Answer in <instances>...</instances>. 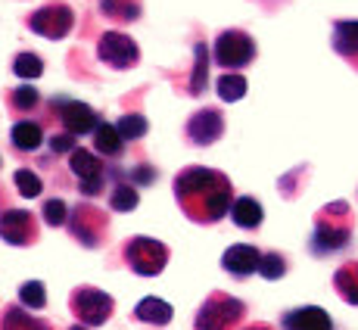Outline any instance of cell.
<instances>
[{"label": "cell", "mask_w": 358, "mask_h": 330, "mask_svg": "<svg viewBox=\"0 0 358 330\" xmlns=\"http://www.w3.org/2000/svg\"><path fill=\"white\" fill-rule=\"evenodd\" d=\"M75 29V13L69 3H44L29 16V31L47 41H63Z\"/></svg>", "instance_id": "cell-9"}, {"label": "cell", "mask_w": 358, "mask_h": 330, "mask_svg": "<svg viewBox=\"0 0 358 330\" xmlns=\"http://www.w3.org/2000/svg\"><path fill=\"white\" fill-rule=\"evenodd\" d=\"M196 72L190 75V94H203L206 87V75H209V66H206V44H196Z\"/></svg>", "instance_id": "cell-33"}, {"label": "cell", "mask_w": 358, "mask_h": 330, "mask_svg": "<svg viewBox=\"0 0 358 330\" xmlns=\"http://www.w3.org/2000/svg\"><path fill=\"white\" fill-rule=\"evenodd\" d=\"M69 168L78 178V190L85 196H100L103 187H106V165H103L100 153H91V150L75 147L69 153Z\"/></svg>", "instance_id": "cell-8"}, {"label": "cell", "mask_w": 358, "mask_h": 330, "mask_svg": "<svg viewBox=\"0 0 358 330\" xmlns=\"http://www.w3.org/2000/svg\"><path fill=\"white\" fill-rule=\"evenodd\" d=\"M6 103H10L13 113H31V109L41 106V94L34 91L31 85H22V87H16V91H10Z\"/></svg>", "instance_id": "cell-26"}, {"label": "cell", "mask_w": 358, "mask_h": 330, "mask_svg": "<svg viewBox=\"0 0 358 330\" xmlns=\"http://www.w3.org/2000/svg\"><path fill=\"white\" fill-rule=\"evenodd\" d=\"M284 330H334V321L324 308L318 306H302V308H293V312L284 315Z\"/></svg>", "instance_id": "cell-16"}, {"label": "cell", "mask_w": 358, "mask_h": 330, "mask_svg": "<svg viewBox=\"0 0 358 330\" xmlns=\"http://www.w3.org/2000/svg\"><path fill=\"white\" fill-rule=\"evenodd\" d=\"M256 41H252V34L240 31V29H228L222 31L215 38V44H212V59H215V66L222 69H246L256 59Z\"/></svg>", "instance_id": "cell-6"}, {"label": "cell", "mask_w": 358, "mask_h": 330, "mask_svg": "<svg viewBox=\"0 0 358 330\" xmlns=\"http://www.w3.org/2000/svg\"><path fill=\"white\" fill-rule=\"evenodd\" d=\"M352 209L349 203L336 199V203L324 206V209L315 215V231H312V256H334V252L346 250L349 240H352Z\"/></svg>", "instance_id": "cell-2"}, {"label": "cell", "mask_w": 358, "mask_h": 330, "mask_svg": "<svg viewBox=\"0 0 358 330\" xmlns=\"http://www.w3.org/2000/svg\"><path fill=\"white\" fill-rule=\"evenodd\" d=\"M334 290L340 293L343 302H349V306H358V262H346V265L336 268Z\"/></svg>", "instance_id": "cell-22"}, {"label": "cell", "mask_w": 358, "mask_h": 330, "mask_svg": "<svg viewBox=\"0 0 358 330\" xmlns=\"http://www.w3.org/2000/svg\"><path fill=\"white\" fill-rule=\"evenodd\" d=\"M243 330H271L268 324H250V327H243Z\"/></svg>", "instance_id": "cell-36"}, {"label": "cell", "mask_w": 358, "mask_h": 330, "mask_svg": "<svg viewBox=\"0 0 358 330\" xmlns=\"http://www.w3.org/2000/svg\"><path fill=\"white\" fill-rule=\"evenodd\" d=\"M19 302H22L25 308H44L47 306V287L41 284V280H25V284L19 287Z\"/></svg>", "instance_id": "cell-29"}, {"label": "cell", "mask_w": 358, "mask_h": 330, "mask_svg": "<svg viewBox=\"0 0 358 330\" xmlns=\"http://www.w3.org/2000/svg\"><path fill=\"white\" fill-rule=\"evenodd\" d=\"M262 218H265V212H262L259 199H252V196H237V199H234V206H231V222L237 224V228L256 231L259 224H262Z\"/></svg>", "instance_id": "cell-19"}, {"label": "cell", "mask_w": 358, "mask_h": 330, "mask_svg": "<svg viewBox=\"0 0 358 330\" xmlns=\"http://www.w3.org/2000/svg\"><path fill=\"white\" fill-rule=\"evenodd\" d=\"M137 203H141V194H137L134 184H128V181H115V184H113L109 206H113L115 212H134Z\"/></svg>", "instance_id": "cell-24"}, {"label": "cell", "mask_w": 358, "mask_h": 330, "mask_svg": "<svg viewBox=\"0 0 358 330\" xmlns=\"http://www.w3.org/2000/svg\"><path fill=\"white\" fill-rule=\"evenodd\" d=\"M330 44H334V50L358 72V19H340V22H334V38H330Z\"/></svg>", "instance_id": "cell-15"}, {"label": "cell", "mask_w": 358, "mask_h": 330, "mask_svg": "<svg viewBox=\"0 0 358 330\" xmlns=\"http://www.w3.org/2000/svg\"><path fill=\"white\" fill-rule=\"evenodd\" d=\"M13 72L19 75V78H41L44 75V63H41V57H34V53H16L13 57Z\"/></svg>", "instance_id": "cell-27"}, {"label": "cell", "mask_w": 358, "mask_h": 330, "mask_svg": "<svg viewBox=\"0 0 358 330\" xmlns=\"http://www.w3.org/2000/svg\"><path fill=\"white\" fill-rule=\"evenodd\" d=\"M0 240L10 246H31L38 240V222L29 209H3L0 212Z\"/></svg>", "instance_id": "cell-13"}, {"label": "cell", "mask_w": 358, "mask_h": 330, "mask_svg": "<svg viewBox=\"0 0 358 330\" xmlns=\"http://www.w3.org/2000/svg\"><path fill=\"white\" fill-rule=\"evenodd\" d=\"M0 330H53V324L44 318H34L19 306H6L0 315Z\"/></svg>", "instance_id": "cell-20"}, {"label": "cell", "mask_w": 358, "mask_h": 330, "mask_svg": "<svg viewBox=\"0 0 358 330\" xmlns=\"http://www.w3.org/2000/svg\"><path fill=\"white\" fill-rule=\"evenodd\" d=\"M13 184H16V190L19 194H22L25 199H34L41 194V190H44V184H41V178L34 175L31 168H19L16 175H13Z\"/></svg>", "instance_id": "cell-30"}, {"label": "cell", "mask_w": 358, "mask_h": 330, "mask_svg": "<svg viewBox=\"0 0 358 330\" xmlns=\"http://www.w3.org/2000/svg\"><path fill=\"white\" fill-rule=\"evenodd\" d=\"M10 143L19 153H34V150L44 143V128L31 119H19L16 125L10 128Z\"/></svg>", "instance_id": "cell-17"}, {"label": "cell", "mask_w": 358, "mask_h": 330, "mask_svg": "<svg viewBox=\"0 0 358 330\" xmlns=\"http://www.w3.org/2000/svg\"><path fill=\"white\" fill-rule=\"evenodd\" d=\"M259 274L265 280H280L287 274V259L280 256V252H265L259 262Z\"/></svg>", "instance_id": "cell-31"}, {"label": "cell", "mask_w": 358, "mask_h": 330, "mask_svg": "<svg viewBox=\"0 0 358 330\" xmlns=\"http://www.w3.org/2000/svg\"><path fill=\"white\" fill-rule=\"evenodd\" d=\"M94 150H97L100 156H106V159H119L122 153H125V137L115 125H109V122H100L97 131H94Z\"/></svg>", "instance_id": "cell-18"}, {"label": "cell", "mask_w": 358, "mask_h": 330, "mask_svg": "<svg viewBox=\"0 0 358 330\" xmlns=\"http://www.w3.org/2000/svg\"><path fill=\"white\" fill-rule=\"evenodd\" d=\"M44 222L50 224V228H63V224L69 222V206L63 203L59 196H53V199H44Z\"/></svg>", "instance_id": "cell-32"}, {"label": "cell", "mask_w": 358, "mask_h": 330, "mask_svg": "<svg viewBox=\"0 0 358 330\" xmlns=\"http://www.w3.org/2000/svg\"><path fill=\"white\" fill-rule=\"evenodd\" d=\"M175 199L181 212L196 224H215L231 215L234 206V184L224 171L206 168V165H187L175 175Z\"/></svg>", "instance_id": "cell-1"}, {"label": "cell", "mask_w": 358, "mask_h": 330, "mask_svg": "<svg viewBox=\"0 0 358 330\" xmlns=\"http://www.w3.org/2000/svg\"><path fill=\"white\" fill-rule=\"evenodd\" d=\"M224 134V115L215 106H203L199 113H194L184 125V137H187L194 147H212L218 137Z\"/></svg>", "instance_id": "cell-12"}, {"label": "cell", "mask_w": 358, "mask_h": 330, "mask_svg": "<svg viewBox=\"0 0 358 330\" xmlns=\"http://www.w3.org/2000/svg\"><path fill=\"white\" fill-rule=\"evenodd\" d=\"M50 150H53V153H59V156H63V153H72V150H75V134H72V131L53 134V137H50Z\"/></svg>", "instance_id": "cell-34"}, {"label": "cell", "mask_w": 358, "mask_h": 330, "mask_svg": "<svg viewBox=\"0 0 358 330\" xmlns=\"http://www.w3.org/2000/svg\"><path fill=\"white\" fill-rule=\"evenodd\" d=\"M125 265L141 278H156L169 265V246L159 243L156 237H131L122 250Z\"/></svg>", "instance_id": "cell-3"}, {"label": "cell", "mask_w": 358, "mask_h": 330, "mask_svg": "<svg viewBox=\"0 0 358 330\" xmlns=\"http://www.w3.org/2000/svg\"><path fill=\"white\" fill-rule=\"evenodd\" d=\"M259 262H262V252L250 243H237V246H228L222 256V265L224 271L234 274V278H250V274L259 271Z\"/></svg>", "instance_id": "cell-14"}, {"label": "cell", "mask_w": 358, "mask_h": 330, "mask_svg": "<svg viewBox=\"0 0 358 330\" xmlns=\"http://www.w3.org/2000/svg\"><path fill=\"white\" fill-rule=\"evenodd\" d=\"M0 212H3V190H0Z\"/></svg>", "instance_id": "cell-38"}, {"label": "cell", "mask_w": 358, "mask_h": 330, "mask_svg": "<svg viewBox=\"0 0 358 330\" xmlns=\"http://www.w3.org/2000/svg\"><path fill=\"white\" fill-rule=\"evenodd\" d=\"M69 330H87V324H75V327H69Z\"/></svg>", "instance_id": "cell-37"}, {"label": "cell", "mask_w": 358, "mask_h": 330, "mask_svg": "<svg viewBox=\"0 0 358 330\" xmlns=\"http://www.w3.org/2000/svg\"><path fill=\"white\" fill-rule=\"evenodd\" d=\"M246 78L243 75H237V72H228V75H222V78L215 81V91H218V97H222L224 103H237V100H243L246 97Z\"/></svg>", "instance_id": "cell-25"}, {"label": "cell", "mask_w": 358, "mask_h": 330, "mask_svg": "<svg viewBox=\"0 0 358 330\" xmlns=\"http://www.w3.org/2000/svg\"><path fill=\"white\" fill-rule=\"evenodd\" d=\"M131 178H134V184H153L156 181V168L153 165H137V168L131 171Z\"/></svg>", "instance_id": "cell-35"}, {"label": "cell", "mask_w": 358, "mask_h": 330, "mask_svg": "<svg viewBox=\"0 0 358 330\" xmlns=\"http://www.w3.org/2000/svg\"><path fill=\"white\" fill-rule=\"evenodd\" d=\"M243 315H246V306L240 299L228 296V293H212L199 306L194 327L196 330H234L243 321Z\"/></svg>", "instance_id": "cell-4"}, {"label": "cell", "mask_w": 358, "mask_h": 330, "mask_svg": "<svg viewBox=\"0 0 358 330\" xmlns=\"http://www.w3.org/2000/svg\"><path fill=\"white\" fill-rule=\"evenodd\" d=\"M50 109L57 113V122L63 125V131H72L75 137L94 134V131H97V125H100V115L94 113L87 103H81V100L57 97L50 103Z\"/></svg>", "instance_id": "cell-11"}, {"label": "cell", "mask_w": 358, "mask_h": 330, "mask_svg": "<svg viewBox=\"0 0 358 330\" xmlns=\"http://www.w3.org/2000/svg\"><path fill=\"white\" fill-rule=\"evenodd\" d=\"M115 128L122 131L125 141H137V137H143L150 131V122H147V115H141V113H128V115H122Z\"/></svg>", "instance_id": "cell-28"}, {"label": "cell", "mask_w": 358, "mask_h": 330, "mask_svg": "<svg viewBox=\"0 0 358 330\" xmlns=\"http://www.w3.org/2000/svg\"><path fill=\"white\" fill-rule=\"evenodd\" d=\"M69 308H72V315L81 324L103 327L109 321V315H113L115 302L109 293H103L100 287H78V290H72V296H69Z\"/></svg>", "instance_id": "cell-7"}, {"label": "cell", "mask_w": 358, "mask_h": 330, "mask_svg": "<svg viewBox=\"0 0 358 330\" xmlns=\"http://www.w3.org/2000/svg\"><path fill=\"white\" fill-rule=\"evenodd\" d=\"M134 318H137V321H147V324L162 327V324H169V321L175 318V308H171L169 302L156 299V296H147L143 302H137V308H134Z\"/></svg>", "instance_id": "cell-21"}, {"label": "cell", "mask_w": 358, "mask_h": 330, "mask_svg": "<svg viewBox=\"0 0 358 330\" xmlns=\"http://www.w3.org/2000/svg\"><path fill=\"white\" fill-rule=\"evenodd\" d=\"M66 224H69V234H72L81 246H87V250L103 246V240H106V234H109L106 212L97 209V206H91V203L72 206V209H69V222Z\"/></svg>", "instance_id": "cell-5"}, {"label": "cell", "mask_w": 358, "mask_h": 330, "mask_svg": "<svg viewBox=\"0 0 358 330\" xmlns=\"http://www.w3.org/2000/svg\"><path fill=\"white\" fill-rule=\"evenodd\" d=\"M100 13L113 22H122V25H131L141 19V0H100Z\"/></svg>", "instance_id": "cell-23"}, {"label": "cell", "mask_w": 358, "mask_h": 330, "mask_svg": "<svg viewBox=\"0 0 358 330\" xmlns=\"http://www.w3.org/2000/svg\"><path fill=\"white\" fill-rule=\"evenodd\" d=\"M97 59L106 63L109 69H134L137 59H141V47H137L134 38H128L125 31H103L97 41Z\"/></svg>", "instance_id": "cell-10"}]
</instances>
